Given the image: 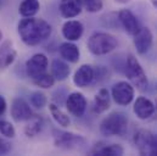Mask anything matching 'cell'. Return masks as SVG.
I'll return each instance as SVG.
<instances>
[{"label":"cell","mask_w":157,"mask_h":156,"mask_svg":"<svg viewBox=\"0 0 157 156\" xmlns=\"http://www.w3.org/2000/svg\"><path fill=\"white\" fill-rule=\"evenodd\" d=\"M17 32L21 40L28 46H37L50 38L52 33L51 25L38 17H23L17 25Z\"/></svg>","instance_id":"6da1fadb"},{"label":"cell","mask_w":157,"mask_h":156,"mask_svg":"<svg viewBox=\"0 0 157 156\" xmlns=\"http://www.w3.org/2000/svg\"><path fill=\"white\" fill-rule=\"evenodd\" d=\"M129 121L125 114L113 111L102 118L99 129L104 137H124L128 132Z\"/></svg>","instance_id":"7a4b0ae2"},{"label":"cell","mask_w":157,"mask_h":156,"mask_svg":"<svg viewBox=\"0 0 157 156\" xmlns=\"http://www.w3.org/2000/svg\"><path fill=\"white\" fill-rule=\"evenodd\" d=\"M88 50L95 56H104L115 51L118 46V39L107 32H95L86 41Z\"/></svg>","instance_id":"3957f363"},{"label":"cell","mask_w":157,"mask_h":156,"mask_svg":"<svg viewBox=\"0 0 157 156\" xmlns=\"http://www.w3.org/2000/svg\"><path fill=\"white\" fill-rule=\"evenodd\" d=\"M124 73L128 78L129 83L136 88L138 90L143 92L146 90L149 87V80H147V76L141 66V64L139 62V60L129 54L127 60H125V66H124Z\"/></svg>","instance_id":"277c9868"},{"label":"cell","mask_w":157,"mask_h":156,"mask_svg":"<svg viewBox=\"0 0 157 156\" xmlns=\"http://www.w3.org/2000/svg\"><path fill=\"white\" fill-rule=\"evenodd\" d=\"M52 139L54 145L62 150H79L88 145V140L85 137L57 128L52 131Z\"/></svg>","instance_id":"5b68a950"},{"label":"cell","mask_w":157,"mask_h":156,"mask_svg":"<svg viewBox=\"0 0 157 156\" xmlns=\"http://www.w3.org/2000/svg\"><path fill=\"white\" fill-rule=\"evenodd\" d=\"M133 142L140 155L157 156V133L149 129H139L135 132Z\"/></svg>","instance_id":"8992f818"},{"label":"cell","mask_w":157,"mask_h":156,"mask_svg":"<svg viewBox=\"0 0 157 156\" xmlns=\"http://www.w3.org/2000/svg\"><path fill=\"white\" fill-rule=\"evenodd\" d=\"M135 96L134 87L125 80H119L113 84L111 89V98L119 106H128L133 103Z\"/></svg>","instance_id":"52a82bcc"},{"label":"cell","mask_w":157,"mask_h":156,"mask_svg":"<svg viewBox=\"0 0 157 156\" xmlns=\"http://www.w3.org/2000/svg\"><path fill=\"white\" fill-rule=\"evenodd\" d=\"M25 68H26L27 76L31 78V79H33V78L38 77L40 75L48 72V68H49V59L43 53L34 54L32 57H29L26 61Z\"/></svg>","instance_id":"ba28073f"},{"label":"cell","mask_w":157,"mask_h":156,"mask_svg":"<svg viewBox=\"0 0 157 156\" xmlns=\"http://www.w3.org/2000/svg\"><path fill=\"white\" fill-rule=\"evenodd\" d=\"M10 115L15 122H26L34 115L31 104L23 98H15L11 103Z\"/></svg>","instance_id":"9c48e42d"},{"label":"cell","mask_w":157,"mask_h":156,"mask_svg":"<svg viewBox=\"0 0 157 156\" xmlns=\"http://www.w3.org/2000/svg\"><path fill=\"white\" fill-rule=\"evenodd\" d=\"M65 105L70 115L75 117H82L86 111L88 101L80 92H73L67 95Z\"/></svg>","instance_id":"30bf717a"},{"label":"cell","mask_w":157,"mask_h":156,"mask_svg":"<svg viewBox=\"0 0 157 156\" xmlns=\"http://www.w3.org/2000/svg\"><path fill=\"white\" fill-rule=\"evenodd\" d=\"M133 43L135 46V50L139 55H145L150 51L152 43H154V36L149 27H140V29L133 36Z\"/></svg>","instance_id":"8fae6325"},{"label":"cell","mask_w":157,"mask_h":156,"mask_svg":"<svg viewBox=\"0 0 157 156\" xmlns=\"http://www.w3.org/2000/svg\"><path fill=\"white\" fill-rule=\"evenodd\" d=\"M117 20L124 32L129 36H134L140 29V22L138 17L129 10V9H122L117 14Z\"/></svg>","instance_id":"7c38bea8"},{"label":"cell","mask_w":157,"mask_h":156,"mask_svg":"<svg viewBox=\"0 0 157 156\" xmlns=\"http://www.w3.org/2000/svg\"><path fill=\"white\" fill-rule=\"evenodd\" d=\"M156 105L146 96H138L133 105V112L139 119H149L155 115Z\"/></svg>","instance_id":"4fadbf2b"},{"label":"cell","mask_w":157,"mask_h":156,"mask_svg":"<svg viewBox=\"0 0 157 156\" xmlns=\"http://www.w3.org/2000/svg\"><path fill=\"white\" fill-rule=\"evenodd\" d=\"M95 80V70L91 65L84 64L79 66L73 75V83L78 88H88L94 84Z\"/></svg>","instance_id":"5bb4252c"},{"label":"cell","mask_w":157,"mask_h":156,"mask_svg":"<svg viewBox=\"0 0 157 156\" xmlns=\"http://www.w3.org/2000/svg\"><path fill=\"white\" fill-rule=\"evenodd\" d=\"M17 57V51L13 46L12 40L6 39L0 43V70L10 67Z\"/></svg>","instance_id":"9a60e30c"},{"label":"cell","mask_w":157,"mask_h":156,"mask_svg":"<svg viewBox=\"0 0 157 156\" xmlns=\"http://www.w3.org/2000/svg\"><path fill=\"white\" fill-rule=\"evenodd\" d=\"M62 37L68 41H77L84 33V26L77 20H67L61 28Z\"/></svg>","instance_id":"2e32d148"},{"label":"cell","mask_w":157,"mask_h":156,"mask_svg":"<svg viewBox=\"0 0 157 156\" xmlns=\"http://www.w3.org/2000/svg\"><path fill=\"white\" fill-rule=\"evenodd\" d=\"M90 154L98 156H122L124 154V149L122 145L116 143L107 144L104 142H99L91 148Z\"/></svg>","instance_id":"e0dca14e"},{"label":"cell","mask_w":157,"mask_h":156,"mask_svg":"<svg viewBox=\"0 0 157 156\" xmlns=\"http://www.w3.org/2000/svg\"><path fill=\"white\" fill-rule=\"evenodd\" d=\"M111 105V94L109 92V89L106 88H101L94 96L93 100V105H91V110L94 114L99 115V114H104L105 111H107L110 109Z\"/></svg>","instance_id":"ac0fdd59"},{"label":"cell","mask_w":157,"mask_h":156,"mask_svg":"<svg viewBox=\"0 0 157 156\" xmlns=\"http://www.w3.org/2000/svg\"><path fill=\"white\" fill-rule=\"evenodd\" d=\"M59 11L63 18L70 20L80 15V12L83 11V7L79 0H60Z\"/></svg>","instance_id":"d6986e66"},{"label":"cell","mask_w":157,"mask_h":156,"mask_svg":"<svg viewBox=\"0 0 157 156\" xmlns=\"http://www.w3.org/2000/svg\"><path fill=\"white\" fill-rule=\"evenodd\" d=\"M59 53L61 59L70 64H77L80 59V50L73 41H65L60 45Z\"/></svg>","instance_id":"ffe728a7"},{"label":"cell","mask_w":157,"mask_h":156,"mask_svg":"<svg viewBox=\"0 0 157 156\" xmlns=\"http://www.w3.org/2000/svg\"><path fill=\"white\" fill-rule=\"evenodd\" d=\"M71 73V67L63 59H55L51 62V75L59 82L67 79Z\"/></svg>","instance_id":"44dd1931"},{"label":"cell","mask_w":157,"mask_h":156,"mask_svg":"<svg viewBox=\"0 0 157 156\" xmlns=\"http://www.w3.org/2000/svg\"><path fill=\"white\" fill-rule=\"evenodd\" d=\"M43 128H44V119H43V117L34 114L29 119L26 121V126L23 128V133L28 138H34L38 134H40Z\"/></svg>","instance_id":"7402d4cb"},{"label":"cell","mask_w":157,"mask_h":156,"mask_svg":"<svg viewBox=\"0 0 157 156\" xmlns=\"http://www.w3.org/2000/svg\"><path fill=\"white\" fill-rule=\"evenodd\" d=\"M49 112H50V115L52 117V119L60 127L66 128V127H68L71 124V118H70V116L66 112H63L61 110L60 105H57L55 103H50L49 104Z\"/></svg>","instance_id":"603a6c76"},{"label":"cell","mask_w":157,"mask_h":156,"mask_svg":"<svg viewBox=\"0 0 157 156\" xmlns=\"http://www.w3.org/2000/svg\"><path fill=\"white\" fill-rule=\"evenodd\" d=\"M40 10L39 0H22L18 6V14L22 17H33Z\"/></svg>","instance_id":"cb8c5ba5"},{"label":"cell","mask_w":157,"mask_h":156,"mask_svg":"<svg viewBox=\"0 0 157 156\" xmlns=\"http://www.w3.org/2000/svg\"><path fill=\"white\" fill-rule=\"evenodd\" d=\"M32 80H33L34 85L39 87L40 89H50L56 83V79L54 78V76L51 73H48V72L40 75L38 77L33 78Z\"/></svg>","instance_id":"d4e9b609"},{"label":"cell","mask_w":157,"mask_h":156,"mask_svg":"<svg viewBox=\"0 0 157 156\" xmlns=\"http://www.w3.org/2000/svg\"><path fill=\"white\" fill-rule=\"evenodd\" d=\"M29 104H31V106H33L34 109H37V110H40V109H43L44 106H46V104H48V98H46V95L43 93V92H33V93H31V95H29Z\"/></svg>","instance_id":"484cf974"},{"label":"cell","mask_w":157,"mask_h":156,"mask_svg":"<svg viewBox=\"0 0 157 156\" xmlns=\"http://www.w3.org/2000/svg\"><path fill=\"white\" fill-rule=\"evenodd\" d=\"M82 4L83 10L90 12V14H96L102 10L104 2L102 0H79Z\"/></svg>","instance_id":"4316f807"},{"label":"cell","mask_w":157,"mask_h":156,"mask_svg":"<svg viewBox=\"0 0 157 156\" xmlns=\"http://www.w3.org/2000/svg\"><path fill=\"white\" fill-rule=\"evenodd\" d=\"M0 134L5 138H10V139L15 138L16 131L13 124L6 119H0Z\"/></svg>","instance_id":"83f0119b"},{"label":"cell","mask_w":157,"mask_h":156,"mask_svg":"<svg viewBox=\"0 0 157 156\" xmlns=\"http://www.w3.org/2000/svg\"><path fill=\"white\" fill-rule=\"evenodd\" d=\"M94 70H95V80H94V83H99V82H102V80L107 79V78H109V76H110V73H109V70H107L105 66H101V65H99V66L94 67Z\"/></svg>","instance_id":"f1b7e54d"},{"label":"cell","mask_w":157,"mask_h":156,"mask_svg":"<svg viewBox=\"0 0 157 156\" xmlns=\"http://www.w3.org/2000/svg\"><path fill=\"white\" fill-rule=\"evenodd\" d=\"M11 151V144L4 138H0V155H6Z\"/></svg>","instance_id":"f546056e"},{"label":"cell","mask_w":157,"mask_h":156,"mask_svg":"<svg viewBox=\"0 0 157 156\" xmlns=\"http://www.w3.org/2000/svg\"><path fill=\"white\" fill-rule=\"evenodd\" d=\"M7 109V103L2 95H0V115H4Z\"/></svg>","instance_id":"4dcf8cb0"},{"label":"cell","mask_w":157,"mask_h":156,"mask_svg":"<svg viewBox=\"0 0 157 156\" xmlns=\"http://www.w3.org/2000/svg\"><path fill=\"white\" fill-rule=\"evenodd\" d=\"M130 1H133V0H115L116 4H122V5L128 4V2H130Z\"/></svg>","instance_id":"1f68e13d"},{"label":"cell","mask_w":157,"mask_h":156,"mask_svg":"<svg viewBox=\"0 0 157 156\" xmlns=\"http://www.w3.org/2000/svg\"><path fill=\"white\" fill-rule=\"evenodd\" d=\"M150 2L152 4V6H154L155 9H157V0H150Z\"/></svg>","instance_id":"d6a6232c"},{"label":"cell","mask_w":157,"mask_h":156,"mask_svg":"<svg viewBox=\"0 0 157 156\" xmlns=\"http://www.w3.org/2000/svg\"><path fill=\"white\" fill-rule=\"evenodd\" d=\"M1 40H2V32L0 31V41H1Z\"/></svg>","instance_id":"836d02e7"},{"label":"cell","mask_w":157,"mask_h":156,"mask_svg":"<svg viewBox=\"0 0 157 156\" xmlns=\"http://www.w3.org/2000/svg\"><path fill=\"white\" fill-rule=\"evenodd\" d=\"M155 112H156V114H157V104H156V111H155Z\"/></svg>","instance_id":"e575fe53"},{"label":"cell","mask_w":157,"mask_h":156,"mask_svg":"<svg viewBox=\"0 0 157 156\" xmlns=\"http://www.w3.org/2000/svg\"><path fill=\"white\" fill-rule=\"evenodd\" d=\"M156 89H157V84H156Z\"/></svg>","instance_id":"d590c367"}]
</instances>
